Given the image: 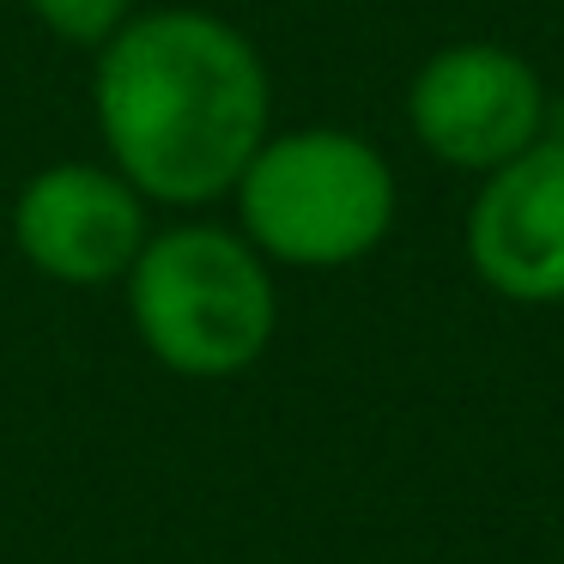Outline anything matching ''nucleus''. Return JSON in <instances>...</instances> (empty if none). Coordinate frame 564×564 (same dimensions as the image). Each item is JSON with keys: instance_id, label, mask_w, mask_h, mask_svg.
<instances>
[{"instance_id": "obj_1", "label": "nucleus", "mask_w": 564, "mask_h": 564, "mask_svg": "<svg viewBox=\"0 0 564 564\" xmlns=\"http://www.w3.org/2000/svg\"><path fill=\"white\" fill-rule=\"evenodd\" d=\"M91 116L152 207H213L273 134V74L225 13L147 7L98 50Z\"/></svg>"}, {"instance_id": "obj_2", "label": "nucleus", "mask_w": 564, "mask_h": 564, "mask_svg": "<svg viewBox=\"0 0 564 564\" xmlns=\"http://www.w3.org/2000/svg\"><path fill=\"white\" fill-rule=\"evenodd\" d=\"M134 340L188 382H231L268 358L280 334L273 268L237 225L183 219L147 237L122 280Z\"/></svg>"}, {"instance_id": "obj_3", "label": "nucleus", "mask_w": 564, "mask_h": 564, "mask_svg": "<svg viewBox=\"0 0 564 564\" xmlns=\"http://www.w3.org/2000/svg\"><path fill=\"white\" fill-rule=\"evenodd\" d=\"M237 231L268 256V268L334 273L358 268L389 243L401 219V183L377 140L358 128L310 122L273 128L231 188Z\"/></svg>"}, {"instance_id": "obj_4", "label": "nucleus", "mask_w": 564, "mask_h": 564, "mask_svg": "<svg viewBox=\"0 0 564 564\" xmlns=\"http://www.w3.org/2000/svg\"><path fill=\"white\" fill-rule=\"evenodd\" d=\"M552 91L522 50L498 37H455L406 79V134L425 159L462 176H491L546 140Z\"/></svg>"}, {"instance_id": "obj_5", "label": "nucleus", "mask_w": 564, "mask_h": 564, "mask_svg": "<svg viewBox=\"0 0 564 564\" xmlns=\"http://www.w3.org/2000/svg\"><path fill=\"white\" fill-rule=\"evenodd\" d=\"M152 237V200L116 164L67 159L13 195V243L50 285H122Z\"/></svg>"}, {"instance_id": "obj_6", "label": "nucleus", "mask_w": 564, "mask_h": 564, "mask_svg": "<svg viewBox=\"0 0 564 564\" xmlns=\"http://www.w3.org/2000/svg\"><path fill=\"white\" fill-rule=\"evenodd\" d=\"M462 249L474 280L503 304H564V140L546 134L503 171L479 176Z\"/></svg>"}, {"instance_id": "obj_7", "label": "nucleus", "mask_w": 564, "mask_h": 564, "mask_svg": "<svg viewBox=\"0 0 564 564\" xmlns=\"http://www.w3.org/2000/svg\"><path fill=\"white\" fill-rule=\"evenodd\" d=\"M25 7L50 37L74 43V50H104L140 13L134 0H25Z\"/></svg>"}]
</instances>
